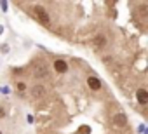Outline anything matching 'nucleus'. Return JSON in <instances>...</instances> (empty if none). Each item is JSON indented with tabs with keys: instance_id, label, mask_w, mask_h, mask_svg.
<instances>
[{
	"instance_id": "1",
	"label": "nucleus",
	"mask_w": 148,
	"mask_h": 134,
	"mask_svg": "<svg viewBox=\"0 0 148 134\" xmlns=\"http://www.w3.org/2000/svg\"><path fill=\"white\" fill-rule=\"evenodd\" d=\"M32 7H33V14H35V18L38 19V23H42L44 26H51V16L47 14V11L40 5V4H32Z\"/></svg>"
},
{
	"instance_id": "2",
	"label": "nucleus",
	"mask_w": 148,
	"mask_h": 134,
	"mask_svg": "<svg viewBox=\"0 0 148 134\" xmlns=\"http://www.w3.org/2000/svg\"><path fill=\"white\" fill-rule=\"evenodd\" d=\"M87 87H89L92 92H99V91L103 89V84H101V80H99L98 77L89 75V77H87Z\"/></svg>"
},
{
	"instance_id": "3",
	"label": "nucleus",
	"mask_w": 148,
	"mask_h": 134,
	"mask_svg": "<svg viewBox=\"0 0 148 134\" xmlns=\"http://www.w3.org/2000/svg\"><path fill=\"white\" fill-rule=\"evenodd\" d=\"M136 99H138V103H139L141 106H145V105L148 103V92H146L145 87H139V89L136 91Z\"/></svg>"
},
{
	"instance_id": "4",
	"label": "nucleus",
	"mask_w": 148,
	"mask_h": 134,
	"mask_svg": "<svg viewBox=\"0 0 148 134\" xmlns=\"http://www.w3.org/2000/svg\"><path fill=\"white\" fill-rule=\"evenodd\" d=\"M52 66H54V70H56L58 73H66V72H68V68H70L68 63H66L64 59H56Z\"/></svg>"
},
{
	"instance_id": "5",
	"label": "nucleus",
	"mask_w": 148,
	"mask_h": 134,
	"mask_svg": "<svg viewBox=\"0 0 148 134\" xmlns=\"http://www.w3.org/2000/svg\"><path fill=\"white\" fill-rule=\"evenodd\" d=\"M16 87H18V91H19V92H23V91H25V89H26V84H25V82H23V80H19V82H18V84H16Z\"/></svg>"
},
{
	"instance_id": "6",
	"label": "nucleus",
	"mask_w": 148,
	"mask_h": 134,
	"mask_svg": "<svg viewBox=\"0 0 148 134\" xmlns=\"http://www.w3.org/2000/svg\"><path fill=\"white\" fill-rule=\"evenodd\" d=\"M7 113H5V110H4V106H0V118H4Z\"/></svg>"
},
{
	"instance_id": "7",
	"label": "nucleus",
	"mask_w": 148,
	"mask_h": 134,
	"mask_svg": "<svg viewBox=\"0 0 148 134\" xmlns=\"http://www.w3.org/2000/svg\"><path fill=\"white\" fill-rule=\"evenodd\" d=\"M0 134H2V132H0Z\"/></svg>"
}]
</instances>
